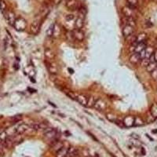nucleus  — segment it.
Returning <instances> with one entry per match:
<instances>
[{"label": "nucleus", "instance_id": "nucleus-40", "mask_svg": "<svg viewBox=\"0 0 157 157\" xmlns=\"http://www.w3.org/2000/svg\"><path fill=\"white\" fill-rule=\"evenodd\" d=\"M61 1V0H56V1H55V3H56V4H58Z\"/></svg>", "mask_w": 157, "mask_h": 157}, {"label": "nucleus", "instance_id": "nucleus-3", "mask_svg": "<svg viewBox=\"0 0 157 157\" xmlns=\"http://www.w3.org/2000/svg\"><path fill=\"white\" fill-rule=\"evenodd\" d=\"M72 36L75 40H77L79 42H83L85 39V34L83 32L82 29H77V28H75L72 31Z\"/></svg>", "mask_w": 157, "mask_h": 157}, {"label": "nucleus", "instance_id": "nucleus-20", "mask_svg": "<svg viewBox=\"0 0 157 157\" xmlns=\"http://www.w3.org/2000/svg\"><path fill=\"white\" fill-rule=\"evenodd\" d=\"M47 68H48V70H49V72H50L51 74H53V75L57 74V72H58V69H57V67L55 64H53V63H50V64L48 65Z\"/></svg>", "mask_w": 157, "mask_h": 157}, {"label": "nucleus", "instance_id": "nucleus-31", "mask_svg": "<svg viewBox=\"0 0 157 157\" xmlns=\"http://www.w3.org/2000/svg\"><path fill=\"white\" fill-rule=\"evenodd\" d=\"M95 103V100L94 98L93 97H90L88 98V101H87V104H86V107L88 108H91V107H94Z\"/></svg>", "mask_w": 157, "mask_h": 157}, {"label": "nucleus", "instance_id": "nucleus-9", "mask_svg": "<svg viewBox=\"0 0 157 157\" xmlns=\"http://www.w3.org/2000/svg\"><path fill=\"white\" fill-rule=\"evenodd\" d=\"M5 17H6V19L8 24L9 25H13L15 21H16V16H15V13L12 11H7V12L5 13Z\"/></svg>", "mask_w": 157, "mask_h": 157}, {"label": "nucleus", "instance_id": "nucleus-25", "mask_svg": "<svg viewBox=\"0 0 157 157\" xmlns=\"http://www.w3.org/2000/svg\"><path fill=\"white\" fill-rule=\"evenodd\" d=\"M153 52H154V49L152 47V46H147L145 48V58H148L149 59L150 57L153 54Z\"/></svg>", "mask_w": 157, "mask_h": 157}, {"label": "nucleus", "instance_id": "nucleus-2", "mask_svg": "<svg viewBox=\"0 0 157 157\" xmlns=\"http://www.w3.org/2000/svg\"><path fill=\"white\" fill-rule=\"evenodd\" d=\"M44 133V137L46 139L52 140V141H55L57 140V132L56 130H54L53 128L46 127L43 131Z\"/></svg>", "mask_w": 157, "mask_h": 157}, {"label": "nucleus", "instance_id": "nucleus-24", "mask_svg": "<svg viewBox=\"0 0 157 157\" xmlns=\"http://www.w3.org/2000/svg\"><path fill=\"white\" fill-rule=\"evenodd\" d=\"M157 68V63L156 61H152V62H149L148 66L146 67V70L148 72L151 73L152 71L155 70Z\"/></svg>", "mask_w": 157, "mask_h": 157}, {"label": "nucleus", "instance_id": "nucleus-29", "mask_svg": "<svg viewBox=\"0 0 157 157\" xmlns=\"http://www.w3.org/2000/svg\"><path fill=\"white\" fill-rule=\"evenodd\" d=\"M144 125V121L143 119L139 116H137L136 118H134V125L133 126H137V127H140Z\"/></svg>", "mask_w": 157, "mask_h": 157}, {"label": "nucleus", "instance_id": "nucleus-7", "mask_svg": "<svg viewBox=\"0 0 157 157\" xmlns=\"http://www.w3.org/2000/svg\"><path fill=\"white\" fill-rule=\"evenodd\" d=\"M40 29V22L38 21H34L30 26V33L32 35H37Z\"/></svg>", "mask_w": 157, "mask_h": 157}, {"label": "nucleus", "instance_id": "nucleus-14", "mask_svg": "<svg viewBox=\"0 0 157 157\" xmlns=\"http://www.w3.org/2000/svg\"><path fill=\"white\" fill-rule=\"evenodd\" d=\"M141 57H140L139 53H132L130 57V61L131 63L133 64V65H137V64H138V63L141 61Z\"/></svg>", "mask_w": 157, "mask_h": 157}, {"label": "nucleus", "instance_id": "nucleus-32", "mask_svg": "<svg viewBox=\"0 0 157 157\" xmlns=\"http://www.w3.org/2000/svg\"><path fill=\"white\" fill-rule=\"evenodd\" d=\"M106 117L109 121L113 122V123H116V122L118 120V119H117V117H116V116H114L113 114H110V113L109 114H107Z\"/></svg>", "mask_w": 157, "mask_h": 157}, {"label": "nucleus", "instance_id": "nucleus-26", "mask_svg": "<svg viewBox=\"0 0 157 157\" xmlns=\"http://www.w3.org/2000/svg\"><path fill=\"white\" fill-rule=\"evenodd\" d=\"M150 113L152 116H153L154 118H157V103H154L152 104L150 108Z\"/></svg>", "mask_w": 157, "mask_h": 157}, {"label": "nucleus", "instance_id": "nucleus-11", "mask_svg": "<svg viewBox=\"0 0 157 157\" xmlns=\"http://www.w3.org/2000/svg\"><path fill=\"white\" fill-rule=\"evenodd\" d=\"M64 147V144H63L62 142H60V141H54L52 144V146H51V151L54 152V153H57V152L59 151L61 148H62Z\"/></svg>", "mask_w": 157, "mask_h": 157}, {"label": "nucleus", "instance_id": "nucleus-21", "mask_svg": "<svg viewBox=\"0 0 157 157\" xmlns=\"http://www.w3.org/2000/svg\"><path fill=\"white\" fill-rule=\"evenodd\" d=\"M68 148L67 147H63L62 148H61L59 151L56 153L57 157H67V154H68Z\"/></svg>", "mask_w": 157, "mask_h": 157}, {"label": "nucleus", "instance_id": "nucleus-8", "mask_svg": "<svg viewBox=\"0 0 157 157\" xmlns=\"http://www.w3.org/2000/svg\"><path fill=\"white\" fill-rule=\"evenodd\" d=\"M29 126L27 125L26 123H22L18 126V127L15 129V133L17 134H24L27 132V131H29Z\"/></svg>", "mask_w": 157, "mask_h": 157}, {"label": "nucleus", "instance_id": "nucleus-4", "mask_svg": "<svg viewBox=\"0 0 157 157\" xmlns=\"http://www.w3.org/2000/svg\"><path fill=\"white\" fill-rule=\"evenodd\" d=\"M65 6L69 10H76L80 8V2L78 0H67Z\"/></svg>", "mask_w": 157, "mask_h": 157}, {"label": "nucleus", "instance_id": "nucleus-13", "mask_svg": "<svg viewBox=\"0 0 157 157\" xmlns=\"http://www.w3.org/2000/svg\"><path fill=\"white\" fill-rule=\"evenodd\" d=\"M75 100L80 103L81 105L83 106H86L87 104V101H88V98L86 97V95L84 94H76L75 96Z\"/></svg>", "mask_w": 157, "mask_h": 157}, {"label": "nucleus", "instance_id": "nucleus-19", "mask_svg": "<svg viewBox=\"0 0 157 157\" xmlns=\"http://www.w3.org/2000/svg\"><path fill=\"white\" fill-rule=\"evenodd\" d=\"M45 57L48 60H52L54 57V53L51 48H46L44 51Z\"/></svg>", "mask_w": 157, "mask_h": 157}, {"label": "nucleus", "instance_id": "nucleus-39", "mask_svg": "<svg viewBox=\"0 0 157 157\" xmlns=\"http://www.w3.org/2000/svg\"><path fill=\"white\" fill-rule=\"evenodd\" d=\"M13 119H14L15 121H19V120H21V116H14Z\"/></svg>", "mask_w": 157, "mask_h": 157}, {"label": "nucleus", "instance_id": "nucleus-15", "mask_svg": "<svg viewBox=\"0 0 157 157\" xmlns=\"http://www.w3.org/2000/svg\"><path fill=\"white\" fill-rule=\"evenodd\" d=\"M146 47H147V45H146V42H145L137 43V44L136 45L135 48H134V52H133V53H139L140 52H142V51H144Z\"/></svg>", "mask_w": 157, "mask_h": 157}, {"label": "nucleus", "instance_id": "nucleus-36", "mask_svg": "<svg viewBox=\"0 0 157 157\" xmlns=\"http://www.w3.org/2000/svg\"><path fill=\"white\" fill-rule=\"evenodd\" d=\"M74 19H75V16L73 14L66 15V17H65L66 21H74Z\"/></svg>", "mask_w": 157, "mask_h": 157}, {"label": "nucleus", "instance_id": "nucleus-6", "mask_svg": "<svg viewBox=\"0 0 157 157\" xmlns=\"http://www.w3.org/2000/svg\"><path fill=\"white\" fill-rule=\"evenodd\" d=\"M94 107L96 109L98 110V111H104V110L106 109L107 104L103 99L99 98V99L95 101Z\"/></svg>", "mask_w": 157, "mask_h": 157}, {"label": "nucleus", "instance_id": "nucleus-37", "mask_svg": "<svg viewBox=\"0 0 157 157\" xmlns=\"http://www.w3.org/2000/svg\"><path fill=\"white\" fill-rule=\"evenodd\" d=\"M150 74H151L152 78L153 80H157V68H156L155 70H153V71H152Z\"/></svg>", "mask_w": 157, "mask_h": 157}, {"label": "nucleus", "instance_id": "nucleus-23", "mask_svg": "<svg viewBox=\"0 0 157 157\" xmlns=\"http://www.w3.org/2000/svg\"><path fill=\"white\" fill-rule=\"evenodd\" d=\"M78 151L77 149L74 147H70L68 148V154H67V156L68 157H74L75 156H77Z\"/></svg>", "mask_w": 157, "mask_h": 157}, {"label": "nucleus", "instance_id": "nucleus-5", "mask_svg": "<svg viewBox=\"0 0 157 157\" xmlns=\"http://www.w3.org/2000/svg\"><path fill=\"white\" fill-rule=\"evenodd\" d=\"M123 13L126 18H134L135 16V9L129 6H126L123 8Z\"/></svg>", "mask_w": 157, "mask_h": 157}, {"label": "nucleus", "instance_id": "nucleus-27", "mask_svg": "<svg viewBox=\"0 0 157 157\" xmlns=\"http://www.w3.org/2000/svg\"><path fill=\"white\" fill-rule=\"evenodd\" d=\"M127 6L130 7H132L133 9H136L137 6H138V0H127Z\"/></svg>", "mask_w": 157, "mask_h": 157}, {"label": "nucleus", "instance_id": "nucleus-34", "mask_svg": "<svg viewBox=\"0 0 157 157\" xmlns=\"http://www.w3.org/2000/svg\"><path fill=\"white\" fill-rule=\"evenodd\" d=\"M53 26H54V24H51V26L49 27V28L46 31V36L48 37H51L53 36Z\"/></svg>", "mask_w": 157, "mask_h": 157}, {"label": "nucleus", "instance_id": "nucleus-1", "mask_svg": "<svg viewBox=\"0 0 157 157\" xmlns=\"http://www.w3.org/2000/svg\"><path fill=\"white\" fill-rule=\"evenodd\" d=\"M13 26L14 27V28L18 32H23L27 28V21L25 19L23 18H18L15 21L14 24Z\"/></svg>", "mask_w": 157, "mask_h": 157}, {"label": "nucleus", "instance_id": "nucleus-38", "mask_svg": "<svg viewBox=\"0 0 157 157\" xmlns=\"http://www.w3.org/2000/svg\"><path fill=\"white\" fill-rule=\"evenodd\" d=\"M152 56H153V57H154L155 61L157 63V49L154 51V52H153V54H152Z\"/></svg>", "mask_w": 157, "mask_h": 157}, {"label": "nucleus", "instance_id": "nucleus-41", "mask_svg": "<svg viewBox=\"0 0 157 157\" xmlns=\"http://www.w3.org/2000/svg\"><path fill=\"white\" fill-rule=\"evenodd\" d=\"M2 133V131H1V130H0V133Z\"/></svg>", "mask_w": 157, "mask_h": 157}, {"label": "nucleus", "instance_id": "nucleus-33", "mask_svg": "<svg viewBox=\"0 0 157 157\" xmlns=\"http://www.w3.org/2000/svg\"><path fill=\"white\" fill-rule=\"evenodd\" d=\"M6 9H7V5H6V2L4 0H0V9L3 12H5L6 11Z\"/></svg>", "mask_w": 157, "mask_h": 157}, {"label": "nucleus", "instance_id": "nucleus-28", "mask_svg": "<svg viewBox=\"0 0 157 157\" xmlns=\"http://www.w3.org/2000/svg\"><path fill=\"white\" fill-rule=\"evenodd\" d=\"M8 137L9 136L6 133V131H2V133H0V144H3L5 142V141Z\"/></svg>", "mask_w": 157, "mask_h": 157}, {"label": "nucleus", "instance_id": "nucleus-22", "mask_svg": "<svg viewBox=\"0 0 157 157\" xmlns=\"http://www.w3.org/2000/svg\"><path fill=\"white\" fill-rule=\"evenodd\" d=\"M61 35V28H60L59 24H54L53 26V36L54 38H58Z\"/></svg>", "mask_w": 157, "mask_h": 157}, {"label": "nucleus", "instance_id": "nucleus-30", "mask_svg": "<svg viewBox=\"0 0 157 157\" xmlns=\"http://www.w3.org/2000/svg\"><path fill=\"white\" fill-rule=\"evenodd\" d=\"M136 37H137L136 35L132 34V35L129 36L128 37H127V38H125V39H126L127 41L129 42H131V44H132V43H133V42H136Z\"/></svg>", "mask_w": 157, "mask_h": 157}, {"label": "nucleus", "instance_id": "nucleus-10", "mask_svg": "<svg viewBox=\"0 0 157 157\" xmlns=\"http://www.w3.org/2000/svg\"><path fill=\"white\" fill-rule=\"evenodd\" d=\"M132 34H134V28L130 25H125L123 28V36L124 38H127Z\"/></svg>", "mask_w": 157, "mask_h": 157}, {"label": "nucleus", "instance_id": "nucleus-12", "mask_svg": "<svg viewBox=\"0 0 157 157\" xmlns=\"http://www.w3.org/2000/svg\"><path fill=\"white\" fill-rule=\"evenodd\" d=\"M123 126L126 127H133V125H134V117L131 116H126L123 119Z\"/></svg>", "mask_w": 157, "mask_h": 157}, {"label": "nucleus", "instance_id": "nucleus-17", "mask_svg": "<svg viewBox=\"0 0 157 157\" xmlns=\"http://www.w3.org/2000/svg\"><path fill=\"white\" fill-rule=\"evenodd\" d=\"M84 19L85 18H81V17H78L77 19L75 20V28L77 29H82L83 28V27L84 26Z\"/></svg>", "mask_w": 157, "mask_h": 157}, {"label": "nucleus", "instance_id": "nucleus-16", "mask_svg": "<svg viewBox=\"0 0 157 157\" xmlns=\"http://www.w3.org/2000/svg\"><path fill=\"white\" fill-rule=\"evenodd\" d=\"M123 21H124L123 23L125 24V25H130V26H132L133 28L136 25V21H135L134 18H126V17H124Z\"/></svg>", "mask_w": 157, "mask_h": 157}, {"label": "nucleus", "instance_id": "nucleus-35", "mask_svg": "<svg viewBox=\"0 0 157 157\" xmlns=\"http://www.w3.org/2000/svg\"><path fill=\"white\" fill-rule=\"evenodd\" d=\"M140 62H141V64H142V65L143 67H145V68H146L150 61H149V59H148V58H143L142 60H141Z\"/></svg>", "mask_w": 157, "mask_h": 157}, {"label": "nucleus", "instance_id": "nucleus-18", "mask_svg": "<svg viewBox=\"0 0 157 157\" xmlns=\"http://www.w3.org/2000/svg\"><path fill=\"white\" fill-rule=\"evenodd\" d=\"M148 38L147 34L145 32H142L138 34L136 37V42L137 43H140V42H144L146 41V39Z\"/></svg>", "mask_w": 157, "mask_h": 157}]
</instances>
